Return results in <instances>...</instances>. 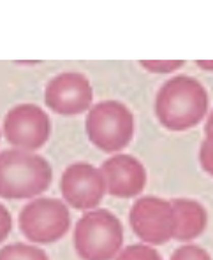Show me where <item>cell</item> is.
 Returning <instances> with one entry per match:
<instances>
[{
	"instance_id": "obj_15",
	"label": "cell",
	"mask_w": 213,
	"mask_h": 260,
	"mask_svg": "<svg viewBox=\"0 0 213 260\" xmlns=\"http://www.w3.org/2000/svg\"><path fill=\"white\" fill-rule=\"evenodd\" d=\"M141 67L146 69L148 72H155V74H169V72L178 71L184 67V60H141Z\"/></svg>"
},
{
	"instance_id": "obj_6",
	"label": "cell",
	"mask_w": 213,
	"mask_h": 260,
	"mask_svg": "<svg viewBox=\"0 0 213 260\" xmlns=\"http://www.w3.org/2000/svg\"><path fill=\"white\" fill-rule=\"evenodd\" d=\"M51 120L37 104H18L4 118V137L14 150L37 151L48 143Z\"/></svg>"
},
{
	"instance_id": "obj_19",
	"label": "cell",
	"mask_w": 213,
	"mask_h": 260,
	"mask_svg": "<svg viewBox=\"0 0 213 260\" xmlns=\"http://www.w3.org/2000/svg\"><path fill=\"white\" fill-rule=\"evenodd\" d=\"M196 65L203 71H213V60H196Z\"/></svg>"
},
{
	"instance_id": "obj_12",
	"label": "cell",
	"mask_w": 213,
	"mask_h": 260,
	"mask_svg": "<svg viewBox=\"0 0 213 260\" xmlns=\"http://www.w3.org/2000/svg\"><path fill=\"white\" fill-rule=\"evenodd\" d=\"M0 260H49L46 251L25 243L7 244L0 250Z\"/></svg>"
},
{
	"instance_id": "obj_8",
	"label": "cell",
	"mask_w": 213,
	"mask_h": 260,
	"mask_svg": "<svg viewBox=\"0 0 213 260\" xmlns=\"http://www.w3.org/2000/svg\"><path fill=\"white\" fill-rule=\"evenodd\" d=\"M60 192L67 206L78 211L97 209L106 195V181L99 167L76 162L66 167L60 178Z\"/></svg>"
},
{
	"instance_id": "obj_2",
	"label": "cell",
	"mask_w": 213,
	"mask_h": 260,
	"mask_svg": "<svg viewBox=\"0 0 213 260\" xmlns=\"http://www.w3.org/2000/svg\"><path fill=\"white\" fill-rule=\"evenodd\" d=\"M53 169L43 155L23 150L0 151V197L21 201L44 193Z\"/></svg>"
},
{
	"instance_id": "obj_13",
	"label": "cell",
	"mask_w": 213,
	"mask_h": 260,
	"mask_svg": "<svg viewBox=\"0 0 213 260\" xmlns=\"http://www.w3.org/2000/svg\"><path fill=\"white\" fill-rule=\"evenodd\" d=\"M115 260H162L161 253L150 244H129L127 248H121Z\"/></svg>"
},
{
	"instance_id": "obj_14",
	"label": "cell",
	"mask_w": 213,
	"mask_h": 260,
	"mask_svg": "<svg viewBox=\"0 0 213 260\" xmlns=\"http://www.w3.org/2000/svg\"><path fill=\"white\" fill-rule=\"evenodd\" d=\"M169 260H211L210 253L197 244H184L173 251Z\"/></svg>"
},
{
	"instance_id": "obj_17",
	"label": "cell",
	"mask_w": 213,
	"mask_h": 260,
	"mask_svg": "<svg viewBox=\"0 0 213 260\" xmlns=\"http://www.w3.org/2000/svg\"><path fill=\"white\" fill-rule=\"evenodd\" d=\"M11 229H13V216L6 206L0 204V243L9 238Z\"/></svg>"
},
{
	"instance_id": "obj_5",
	"label": "cell",
	"mask_w": 213,
	"mask_h": 260,
	"mask_svg": "<svg viewBox=\"0 0 213 260\" xmlns=\"http://www.w3.org/2000/svg\"><path fill=\"white\" fill-rule=\"evenodd\" d=\"M21 234L37 244L56 243L71 229V211L66 202L53 197H39L21 208L18 216Z\"/></svg>"
},
{
	"instance_id": "obj_16",
	"label": "cell",
	"mask_w": 213,
	"mask_h": 260,
	"mask_svg": "<svg viewBox=\"0 0 213 260\" xmlns=\"http://www.w3.org/2000/svg\"><path fill=\"white\" fill-rule=\"evenodd\" d=\"M199 164L206 174L213 178V141L204 139L199 148Z\"/></svg>"
},
{
	"instance_id": "obj_1",
	"label": "cell",
	"mask_w": 213,
	"mask_h": 260,
	"mask_svg": "<svg viewBox=\"0 0 213 260\" xmlns=\"http://www.w3.org/2000/svg\"><path fill=\"white\" fill-rule=\"evenodd\" d=\"M154 108L162 127L171 132H185L206 116L210 97L196 78L176 76L159 88Z\"/></svg>"
},
{
	"instance_id": "obj_18",
	"label": "cell",
	"mask_w": 213,
	"mask_h": 260,
	"mask_svg": "<svg viewBox=\"0 0 213 260\" xmlns=\"http://www.w3.org/2000/svg\"><path fill=\"white\" fill-rule=\"evenodd\" d=\"M204 134H206V139L213 141V111L208 114L206 125H204Z\"/></svg>"
},
{
	"instance_id": "obj_9",
	"label": "cell",
	"mask_w": 213,
	"mask_h": 260,
	"mask_svg": "<svg viewBox=\"0 0 213 260\" xmlns=\"http://www.w3.org/2000/svg\"><path fill=\"white\" fill-rule=\"evenodd\" d=\"M94 90L88 78L81 72H62L49 79L44 90V104L62 116H76L90 109Z\"/></svg>"
},
{
	"instance_id": "obj_3",
	"label": "cell",
	"mask_w": 213,
	"mask_h": 260,
	"mask_svg": "<svg viewBox=\"0 0 213 260\" xmlns=\"http://www.w3.org/2000/svg\"><path fill=\"white\" fill-rule=\"evenodd\" d=\"M72 241L81 260H113L124 246V225L109 209H92L74 225Z\"/></svg>"
},
{
	"instance_id": "obj_11",
	"label": "cell",
	"mask_w": 213,
	"mask_h": 260,
	"mask_svg": "<svg viewBox=\"0 0 213 260\" xmlns=\"http://www.w3.org/2000/svg\"><path fill=\"white\" fill-rule=\"evenodd\" d=\"M173 206V218H174V231L173 239L180 243L199 238L208 227V211L201 202L194 199L178 197L171 201Z\"/></svg>"
},
{
	"instance_id": "obj_4",
	"label": "cell",
	"mask_w": 213,
	"mask_h": 260,
	"mask_svg": "<svg viewBox=\"0 0 213 260\" xmlns=\"http://www.w3.org/2000/svg\"><path fill=\"white\" fill-rule=\"evenodd\" d=\"M85 128L97 150L116 155L134 137V114L118 101H102L88 109Z\"/></svg>"
},
{
	"instance_id": "obj_7",
	"label": "cell",
	"mask_w": 213,
	"mask_h": 260,
	"mask_svg": "<svg viewBox=\"0 0 213 260\" xmlns=\"http://www.w3.org/2000/svg\"><path fill=\"white\" fill-rule=\"evenodd\" d=\"M131 229L143 243L146 244H166L173 239L174 218L171 201L155 195L139 197L132 204L129 213Z\"/></svg>"
},
{
	"instance_id": "obj_10",
	"label": "cell",
	"mask_w": 213,
	"mask_h": 260,
	"mask_svg": "<svg viewBox=\"0 0 213 260\" xmlns=\"http://www.w3.org/2000/svg\"><path fill=\"white\" fill-rule=\"evenodd\" d=\"M106 192L116 199H132L141 195L146 186V169L136 156L127 153L111 155L101 167Z\"/></svg>"
}]
</instances>
